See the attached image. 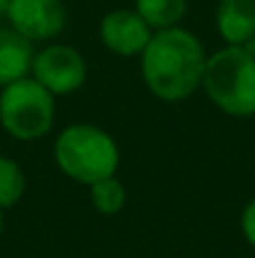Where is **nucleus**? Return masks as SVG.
<instances>
[{"label": "nucleus", "instance_id": "1", "mask_svg": "<svg viewBox=\"0 0 255 258\" xmlns=\"http://www.w3.org/2000/svg\"><path fill=\"white\" fill-rule=\"evenodd\" d=\"M205 48L185 28L155 30L140 53V71L148 90L165 103H180L203 86Z\"/></svg>", "mask_w": 255, "mask_h": 258}, {"label": "nucleus", "instance_id": "3", "mask_svg": "<svg viewBox=\"0 0 255 258\" xmlns=\"http://www.w3.org/2000/svg\"><path fill=\"white\" fill-rule=\"evenodd\" d=\"M203 90L225 115H255V58L243 45H225L208 55Z\"/></svg>", "mask_w": 255, "mask_h": 258}, {"label": "nucleus", "instance_id": "7", "mask_svg": "<svg viewBox=\"0 0 255 258\" xmlns=\"http://www.w3.org/2000/svg\"><path fill=\"white\" fill-rule=\"evenodd\" d=\"M153 28L143 20V15L138 10H128V8H118L110 10L103 20H100V40L103 45L123 58H133L140 55L145 50V45L153 38Z\"/></svg>", "mask_w": 255, "mask_h": 258}, {"label": "nucleus", "instance_id": "6", "mask_svg": "<svg viewBox=\"0 0 255 258\" xmlns=\"http://www.w3.org/2000/svg\"><path fill=\"white\" fill-rule=\"evenodd\" d=\"M5 18L13 30L28 40H53L68 25V10L63 0H10Z\"/></svg>", "mask_w": 255, "mask_h": 258}, {"label": "nucleus", "instance_id": "12", "mask_svg": "<svg viewBox=\"0 0 255 258\" xmlns=\"http://www.w3.org/2000/svg\"><path fill=\"white\" fill-rule=\"evenodd\" d=\"M25 193V173L20 163L8 156H0V208H13Z\"/></svg>", "mask_w": 255, "mask_h": 258}, {"label": "nucleus", "instance_id": "8", "mask_svg": "<svg viewBox=\"0 0 255 258\" xmlns=\"http://www.w3.org/2000/svg\"><path fill=\"white\" fill-rule=\"evenodd\" d=\"M33 58H35L33 40H28L10 25L0 28V88L28 78Z\"/></svg>", "mask_w": 255, "mask_h": 258}, {"label": "nucleus", "instance_id": "16", "mask_svg": "<svg viewBox=\"0 0 255 258\" xmlns=\"http://www.w3.org/2000/svg\"><path fill=\"white\" fill-rule=\"evenodd\" d=\"M0 236H3V208H0Z\"/></svg>", "mask_w": 255, "mask_h": 258}, {"label": "nucleus", "instance_id": "15", "mask_svg": "<svg viewBox=\"0 0 255 258\" xmlns=\"http://www.w3.org/2000/svg\"><path fill=\"white\" fill-rule=\"evenodd\" d=\"M8 5H10V0H0V18L5 15V10H8Z\"/></svg>", "mask_w": 255, "mask_h": 258}, {"label": "nucleus", "instance_id": "13", "mask_svg": "<svg viewBox=\"0 0 255 258\" xmlns=\"http://www.w3.org/2000/svg\"><path fill=\"white\" fill-rule=\"evenodd\" d=\"M240 228H243V236L245 241L255 248V198L248 201V206L243 208V216H240Z\"/></svg>", "mask_w": 255, "mask_h": 258}, {"label": "nucleus", "instance_id": "2", "mask_svg": "<svg viewBox=\"0 0 255 258\" xmlns=\"http://www.w3.org/2000/svg\"><path fill=\"white\" fill-rule=\"evenodd\" d=\"M55 163L70 180L93 185L95 180L115 175L120 166V148L115 138L90 123H75L60 131L53 146Z\"/></svg>", "mask_w": 255, "mask_h": 258}, {"label": "nucleus", "instance_id": "9", "mask_svg": "<svg viewBox=\"0 0 255 258\" xmlns=\"http://www.w3.org/2000/svg\"><path fill=\"white\" fill-rule=\"evenodd\" d=\"M215 23L228 45H245L255 38V0H220Z\"/></svg>", "mask_w": 255, "mask_h": 258}, {"label": "nucleus", "instance_id": "10", "mask_svg": "<svg viewBox=\"0 0 255 258\" xmlns=\"http://www.w3.org/2000/svg\"><path fill=\"white\" fill-rule=\"evenodd\" d=\"M135 10L153 30H165L185 18L188 0H135Z\"/></svg>", "mask_w": 255, "mask_h": 258}, {"label": "nucleus", "instance_id": "11", "mask_svg": "<svg viewBox=\"0 0 255 258\" xmlns=\"http://www.w3.org/2000/svg\"><path fill=\"white\" fill-rule=\"evenodd\" d=\"M88 188H90V203H93V208H95L98 213H103V216H115V213L123 211L128 196H125V185H123L115 175L103 178V180H95V183L88 185Z\"/></svg>", "mask_w": 255, "mask_h": 258}, {"label": "nucleus", "instance_id": "4", "mask_svg": "<svg viewBox=\"0 0 255 258\" xmlns=\"http://www.w3.org/2000/svg\"><path fill=\"white\" fill-rule=\"evenodd\" d=\"M55 95L35 78H23L3 88L0 93V125L15 141L30 143L53 131Z\"/></svg>", "mask_w": 255, "mask_h": 258}, {"label": "nucleus", "instance_id": "5", "mask_svg": "<svg viewBox=\"0 0 255 258\" xmlns=\"http://www.w3.org/2000/svg\"><path fill=\"white\" fill-rule=\"evenodd\" d=\"M30 76L53 95H70L83 88L88 78V63L73 45H48L33 58Z\"/></svg>", "mask_w": 255, "mask_h": 258}, {"label": "nucleus", "instance_id": "14", "mask_svg": "<svg viewBox=\"0 0 255 258\" xmlns=\"http://www.w3.org/2000/svg\"><path fill=\"white\" fill-rule=\"evenodd\" d=\"M243 48H245V50H248V53H250V55L255 58V38H250V40H248V43H245Z\"/></svg>", "mask_w": 255, "mask_h": 258}]
</instances>
